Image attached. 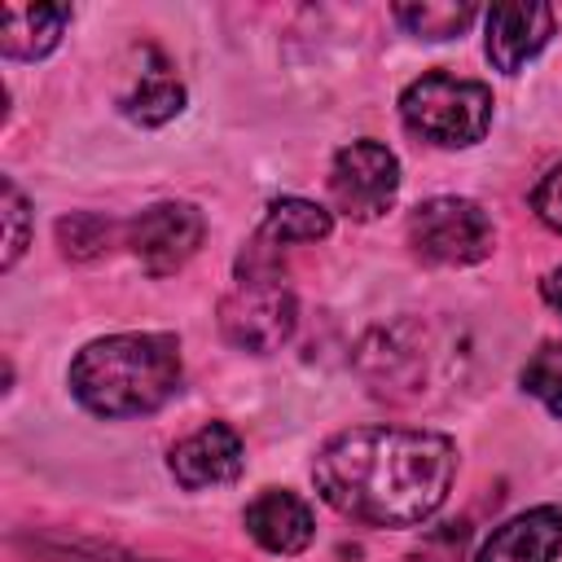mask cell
Masks as SVG:
<instances>
[{
	"label": "cell",
	"instance_id": "30bf717a",
	"mask_svg": "<svg viewBox=\"0 0 562 562\" xmlns=\"http://www.w3.org/2000/svg\"><path fill=\"white\" fill-rule=\"evenodd\" d=\"M487 31V61L505 75H518L553 35V9L549 4H492L483 13Z\"/></svg>",
	"mask_w": 562,
	"mask_h": 562
},
{
	"label": "cell",
	"instance_id": "5bb4252c",
	"mask_svg": "<svg viewBox=\"0 0 562 562\" xmlns=\"http://www.w3.org/2000/svg\"><path fill=\"white\" fill-rule=\"evenodd\" d=\"M329 228H334V220L325 206H316L307 198H277V202H268L259 237H268L272 246H303V241H325Z\"/></svg>",
	"mask_w": 562,
	"mask_h": 562
},
{
	"label": "cell",
	"instance_id": "5b68a950",
	"mask_svg": "<svg viewBox=\"0 0 562 562\" xmlns=\"http://www.w3.org/2000/svg\"><path fill=\"white\" fill-rule=\"evenodd\" d=\"M294 294L281 277H237L233 294L220 303V334L255 356L277 351L294 334Z\"/></svg>",
	"mask_w": 562,
	"mask_h": 562
},
{
	"label": "cell",
	"instance_id": "9c48e42d",
	"mask_svg": "<svg viewBox=\"0 0 562 562\" xmlns=\"http://www.w3.org/2000/svg\"><path fill=\"white\" fill-rule=\"evenodd\" d=\"M167 465H171V474H176L180 487L206 492V487L233 483V479L241 474V465H246V452H241V439H237L233 426L206 422V426H198L193 435H184V439L171 448Z\"/></svg>",
	"mask_w": 562,
	"mask_h": 562
},
{
	"label": "cell",
	"instance_id": "7a4b0ae2",
	"mask_svg": "<svg viewBox=\"0 0 562 562\" xmlns=\"http://www.w3.org/2000/svg\"><path fill=\"white\" fill-rule=\"evenodd\" d=\"M180 342L171 334H110L70 360V395L97 417H145L180 391Z\"/></svg>",
	"mask_w": 562,
	"mask_h": 562
},
{
	"label": "cell",
	"instance_id": "3957f363",
	"mask_svg": "<svg viewBox=\"0 0 562 562\" xmlns=\"http://www.w3.org/2000/svg\"><path fill=\"white\" fill-rule=\"evenodd\" d=\"M400 119L413 136H422L430 145L465 149V145L483 140L492 127V92L479 79L430 70L400 92Z\"/></svg>",
	"mask_w": 562,
	"mask_h": 562
},
{
	"label": "cell",
	"instance_id": "d6986e66",
	"mask_svg": "<svg viewBox=\"0 0 562 562\" xmlns=\"http://www.w3.org/2000/svg\"><path fill=\"white\" fill-rule=\"evenodd\" d=\"M0 193H4V211H0L4 215V255H0V268H13L26 250V241H31V211H26V198L18 193L13 180H4Z\"/></svg>",
	"mask_w": 562,
	"mask_h": 562
},
{
	"label": "cell",
	"instance_id": "ba28073f",
	"mask_svg": "<svg viewBox=\"0 0 562 562\" xmlns=\"http://www.w3.org/2000/svg\"><path fill=\"white\" fill-rule=\"evenodd\" d=\"M360 369H364V382L378 400H417L422 382L430 373L426 329H417L408 321L378 329L360 351Z\"/></svg>",
	"mask_w": 562,
	"mask_h": 562
},
{
	"label": "cell",
	"instance_id": "9a60e30c",
	"mask_svg": "<svg viewBox=\"0 0 562 562\" xmlns=\"http://www.w3.org/2000/svg\"><path fill=\"white\" fill-rule=\"evenodd\" d=\"M119 105H123V114L132 123L158 127V123H167V119H176L184 110V88H180L176 75H167V66H154V70H140L136 88Z\"/></svg>",
	"mask_w": 562,
	"mask_h": 562
},
{
	"label": "cell",
	"instance_id": "8992f818",
	"mask_svg": "<svg viewBox=\"0 0 562 562\" xmlns=\"http://www.w3.org/2000/svg\"><path fill=\"white\" fill-rule=\"evenodd\" d=\"M400 193V162L378 140H351L329 162V198L351 220H378Z\"/></svg>",
	"mask_w": 562,
	"mask_h": 562
},
{
	"label": "cell",
	"instance_id": "4fadbf2b",
	"mask_svg": "<svg viewBox=\"0 0 562 562\" xmlns=\"http://www.w3.org/2000/svg\"><path fill=\"white\" fill-rule=\"evenodd\" d=\"M70 22V4H4L0 9V53L13 61L48 57Z\"/></svg>",
	"mask_w": 562,
	"mask_h": 562
},
{
	"label": "cell",
	"instance_id": "277c9868",
	"mask_svg": "<svg viewBox=\"0 0 562 562\" xmlns=\"http://www.w3.org/2000/svg\"><path fill=\"white\" fill-rule=\"evenodd\" d=\"M408 246L426 263H479L496 246V228L487 211L470 198H430L408 215Z\"/></svg>",
	"mask_w": 562,
	"mask_h": 562
},
{
	"label": "cell",
	"instance_id": "52a82bcc",
	"mask_svg": "<svg viewBox=\"0 0 562 562\" xmlns=\"http://www.w3.org/2000/svg\"><path fill=\"white\" fill-rule=\"evenodd\" d=\"M202 211L189 202H154L127 224V246L145 263V272L167 277L193 259L202 246Z\"/></svg>",
	"mask_w": 562,
	"mask_h": 562
},
{
	"label": "cell",
	"instance_id": "2e32d148",
	"mask_svg": "<svg viewBox=\"0 0 562 562\" xmlns=\"http://www.w3.org/2000/svg\"><path fill=\"white\" fill-rule=\"evenodd\" d=\"M474 18H479L474 4H435V0L395 4V22H400L408 35H422V40H452V35H461Z\"/></svg>",
	"mask_w": 562,
	"mask_h": 562
},
{
	"label": "cell",
	"instance_id": "e0dca14e",
	"mask_svg": "<svg viewBox=\"0 0 562 562\" xmlns=\"http://www.w3.org/2000/svg\"><path fill=\"white\" fill-rule=\"evenodd\" d=\"M522 391L536 395L553 417H562V342H540L522 364Z\"/></svg>",
	"mask_w": 562,
	"mask_h": 562
},
{
	"label": "cell",
	"instance_id": "7c38bea8",
	"mask_svg": "<svg viewBox=\"0 0 562 562\" xmlns=\"http://www.w3.org/2000/svg\"><path fill=\"white\" fill-rule=\"evenodd\" d=\"M562 553V509L536 505L501 522L474 553V562H553Z\"/></svg>",
	"mask_w": 562,
	"mask_h": 562
},
{
	"label": "cell",
	"instance_id": "ffe728a7",
	"mask_svg": "<svg viewBox=\"0 0 562 562\" xmlns=\"http://www.w3.org/2000/svg\"><path fill=\"white\" fill-rule=\"evenodd\" d=\"M531 211H536L553 233H562V162L549 167V171L540 176V184L531 189Z\"/></svg>",
	"mask_w": 562,
	"mask_h": 562
},
{
	"label": "cell",
	"instance_id": "44dd1931",
	"mask_svg": "<svg viewBox=\"0 0 562 562\" xmlns=\"http://www.w3.org/2000/svg\"><path fill=\"white\" fill-rule=\"evenodd\" d=\"M540 294H544V303H549V307L562 316V268H553V272L540 281Z\"/></svg>",
	"mask_w": 562,
	"mask_h": 562
},
{
	"label": "cell",
	"instance_id": "6da1fadb",
	"mask_svg": "<svg viewBox=\"0 0 562 562\" xmlns=\"http://www.w3.org/2000/svg\"><path fill=\"white\" fill-rule=\"evenodd\" d=\"M457 448L439 430L408 426H356L334 435L316 461L312 479L329 509L369 527H417L426 522L452 487Z\"/></svg>",
	"mask_w": 562,
	"mask_h": 562
},
{
	"label": "cell",
	"instance_id": "8fae6325",
	"mask_svg": "<svg viewBox=\"0 0 562 562\" xmlns=\"http://www.w3.org/2000/svg\"><path fill=\"white\" fill-rule=\"evenodd\" d=\"M241 522H246V531H250V540H255L259 549L281 553V558L303 553V549L312 544V536H316L312 505H307L303 496L285 492V487H263V492L246 505Z\"/></svg>",
	"mask_w": 562,
	"mask_h": 562
},
{
	"label": "cell",
	"instance_id": "ac0fdd59",
	"mask_svg": "<svg viewBox=\"0 0 562 562\" xmlns=\"http://www.w3.org/2000/svg\"><path fill=\"white\" fill-rule=\"evenodd\" d=\"M57 241H61L66 259H92V255H101L110 246V224L101 215L79 211V215H66L57 224Z\"/></svg>",
	"mask_w": 562,
	"mask_h": 562
}]
</instances>
